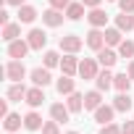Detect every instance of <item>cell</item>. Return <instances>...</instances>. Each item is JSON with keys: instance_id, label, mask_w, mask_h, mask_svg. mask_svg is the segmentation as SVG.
<instances>
[{"instance_id": "cell-4", "label": "cell", "mask_w": 134, "mask_h": 134, "mask_svg": "<svg viewBox=\"0 0 134 134\" xmlns=\"http://www.w3.org/2000/svg\"><path fill=\"white\" fill-rule=\"evenodd\" d=\"M32 47H29V42L26 40H13V42H8V58H16V60H21V58H26V53H29Z\"/></svg>"}, {"instance_id": "cell-21", "label": "cell", "mask_w": 134, "mask_h": 134, "mask_svg": "<svg viewBox=\"0 0 134 134\" xmlns=\"http://www.w3.org/2000/svg\"><path fill=\"white\" fill-rule=\"evenodd\" d=\"M121 42H124V32H121L118 26L105 29V45H108V47H118Z\"/></svg>"}, {"instance_id": "cell-7", "label": "cell", "mask_w": 134, "mask_h": 134, "mask_svg": "<svg viewBox=\"0 0 134 134\" xmlns=\"http://www.w3.org/2000/svg\"><path fill=\"white\" fill-rule=\"evenodd\" d=\"M121 55L116 53V50H110L108 45L103 47V50H97V63L103 66V69H113V66H116V60H118Z\"/></svg>"}, {"instance_id": "cell-12", "label": "cell", "mask_w": 134, "mask_h": 134, "mask_svg": "<svg viewBox=\"0 0 134 134\" xmlns=\"http://www.w3.org/2000/svg\"><path fill=\"white\" fill-rule=\"evenodd\" d=\"M63 19H66V13L63 11H55V8H47L45 13H42V24H47V26H60L63 24Z\"/></svg>"}, {"instance_id": "cell-35", "label": "cell", "mask_w": 134, "mask_h": 134, "mask_svg": "<svg viewBox=\"0 0 134 134\" xmlns=\"http://www.w3.org/2000/svg\"><path fill=\"white\" fill-rule=\"evenodd\" d=\"M121 134H134V121H124L121 124Z\"/></svg>"}, {"instance_id": "cell-31", "label": "cell", "mask_w": 134, "mask_h": 134, "mask_svg": "<svg viewBox=\"0 0 134 134\" xmlns=\"http://www.w3.org/2000/svg\"><path fill=\"white\" fill-rule=\"evenodd\" d=\"M42 134H60V129H58V121H55V118L45 121V126H42Z\"/></svg>"}, {"instance_id": "cell-24", "label": "cell", "mask_w": 134, "mask_h": 134, "mask_svg": "<svg viewBox=\"0 0 134 134\" xmlns=\"http://www.w3.org/2000/svg\"><path fill=\"white\" fill-rule=\"evenodd\" d=\"M66 105H69V110H71V113L84 110V95H82V92H71V95H69V100H66Z\"/></svg>"}, {"instance_id": "cell-22", "label": "cell", "mask_w": 134, "mask_h": 134, "mask_svg": "<svg viewBox=\"0 0 134 134\" xmlns=\"http://www.w3.org/2000/svg\"><path fill=\"white\" fill-rule=\"evenodd\" d=\"M84 8H87V5L82 3V0H79V3H74V0H71V5L66 8V19H69V21H79L82 16H87Z\"/></svg>"}, {"instance_id": "cell-28", "label": "cell", "mask_w": 134, "mask_h": 134, "mask_svg": "<svg viewBox=\"0 0 134 134\" xmlns=\"http://www.w3.org/2000/svg\"><path fill=\"white\" fill-rule=\"evenodd\" d=\"M113 87H116L118 92H129V87H131V76H129V74H116V76H113Z\"/></svg>"}, {"instance_id": "cell-2", "label": "cell", "mask_w": 134, "mask_h": 134, "mask_svg": "<svg viewBox=\"0 0 134 134\" xmlns=\"http://www.w3.org/2000/svg\"><path fill=\"white\" fill-rule=\"evenodd\" d=\"M3 71H5V76H8L11 82H21V79L26 76L24 63H21V60H16V58H11V60L5 63V69H3Z\"/></svg>"}, {"instance_id": "cell-25", "label": "cell", "mask_w": 134, "mask_h": 134, "mask_svg": "<svg viewBox=\"0 0 134 134\" xmlns=\"http://www.w3.org/2000/svg\"><path fill=\"white\" fill-rule=\"evenodd\" d=\"M116 26H118L121 32H131V29H134V13H124V11H121V13L116 16Z\"/></svg>"}, {"instance_id": "cell-26", "label": "cell", "mask_w": 134, "mask_h": 134, "mask_svg": "<svg viewBox=\"0 0 134 134\" xmlns=\"http://www.w3.org/2000/svg\"><path fill=\"white\" fill-rule=\"evenodd\" d=\"M21 124H24V118H21L19 113H8V116L3 118V126H5V131H19V129H21Z\"/></svg>"}, {"instance_id": "cell-19", "label": "cell", "mask_w": 134, "mask_h": 134, "mask_svg": "<svg viewBox=\"0 0 134 134\" xmlns=\"http://www.w3.org/2000/svg\"><path fill=\"white\" fill-rule=\"evenodd\" d=\"M113 116H116V108H113V105H100V108L95 110V121H97L100 126L110 124V121H113Z\"/></svg>"}, {"instance_id": "cell-3", "label": "cell", "mask_w": 134, "mask_h": 134, "mask_svg": "<svg viewBox=\"0 0 134 134\" xmlns=\"http://www.w3.org/2000/svg\"><path fill=\"white\" fill-rule=\"evenodd\" d=\"M84 42H87V47H92V50L97 53V50L105 47V32L97 29V26H92V29L87 32V40H84Z\"/></svg>"}, {"instance_id": "cell-6", "label": "cell", "mask_w": 134, "mask_h": 134, "mask_svg": "<svg viewBox=\"0 0 134 134\" xmlns=\"http://www.w3.org/2000/svg\"><path fill=\"white\" fill-rule=\"evenodd\" d=\"M100 71H97V58H84L79 60V76L82 79H95Z\"/></svg>"}, {"instance_id": "cell-41", "label": "cell", "mask_w": 134, "mask_h": 134, "mask_svg": "<svg viewBox=\"0 0 134 134\" xmlns=\"http://www.w3.org/2000/svg\"><path fill=\"white\" fill-rule=\"evenodd\" d=\"M105 3H118V0H105Z\"/></svg>"}, {"instance_id": "cell-15", "label": "cell", "mask_w": 134, "mask_h": 134, "mask_svg": "<svg viewBox=\"0 0 134 134\" xmlns=\"http://www.w3.org/2000/svg\"><path fill=\"white\" fill-rule=\"evenodd\" d=\"M55 90H58V95H66L69 97L71 92H76V84H74V76H69V74H63L58 82H55Z\"/></svg>"}, {"instance_id": "cell-33", "label": "cell", "mask_w": 134, "mask_h": 134, "mask_svg": "<svg viewBox=\"0 0 134 134\" xmlns=\"http://www.w3.org/2000/svg\"><path fill=\"white\" fill-rule=\"evenodd\" d=\"M100 134H121V126H118V124H113V121H110V124H105V126H103V129H100Z\"/></svg>"}, {"instance_id": "cell-13", "label": "cell", "mask_w": 134, "mask_h": 134, "mask_svg": "<svg viewBox=\"0 0 134 134\" xmlns=\"http://www.w3.org/2000/svg\"><path fill=\"white\" fill-rule=\"evenodd\" d=\"M87 21H90V26H97V29H103V26L108 24V13H105L103 8H90V13H87Z\"/></svg>"}, {"instance_id": "cell-30", "label": "cell", "mask_w": 134, "mask_h": 134, "mask_svg": "<svg viewBox=\"0 0 134 134\" xmlns=\"http://www.w3.org/2000/svg\"><path fill=\"white\" fill-rule=\"evenodd\" d=\"M118 55H121V58H134V42H131V40H124V42L118 45Z\"/></svg>"}, {"instance_id": "cell-17", "label": "cell", "mask_w": 134, "mask_h": 134, "mask_svg": "<svg viewBox=\"0 0 134 134\" xmlns=\"http://www.w3.org/2000/svg\"><path fill=\"white\" fill-rule=\"evenodd\" d=\"M26 87H24V82H13L11 87H8V92H5V97L11 100V103H19V100H24L26 97Z\"/></svg>"}, {"instance_id": "cell-16", "label": "cell", "mask_w": 134, "mask_h": 134, "mask_svg": "<svg viewBox=\"0 0 134 134\" xmlns=\"http://www.w3.org/2000/svg\"><path fill=\"white\" fill-rule=\"evenodd\" d=\"M29 76H32V84H34V87H47V84L53 82V76H50V69H34Z\"/></svg>"}, {"instance_id": "cell-39", "label": "cell", "mask_w": 134, "mask_h": 134, "mask_svg": "<svg viewBox=\"0 0 134 134\" xmlns=\"http://www.w3.org/2000/svg\"><path fill=\"white\" fill-rule=\"evenodd\" d=\"M126 74H129V76H131V82H134V58L129 60V69H126Z\"/></svg>"}, {"instance_id": "cell-36", "label": "cell", "mask_w": 134, "mask_h": 134, "mask_svg": "<svg viewBox=\"0 0 134 134\" xmlns=\"http://www.w3.org/2000/svg\"><path fill=\"white\" fill-rule=\"evenodd\" d=\"M8 103H11L8 97H5V100H0V116H3V118L8 116Z\"/></svg>"}, {"instance_id": "cell-5", "label": "cell", "mask_w": 134, "mask_h": 134, "mask_svg": "<svg viewBox=\"0 0 134 134\" xmlns=\"http://www.w3.org/2000/svg\"><path fill=\"white\" fill-rule=\"evenodd\" d=\"M60 71L69 74V76H76L79 74V58H76V53H66L60 58Z\"/></svg>"}, {"instance_id": "cell-27", "label": "cell", "mask_w": 134, "mask_h": 134, "mask_svg": "<svg viewBox=\"0 0 134 134\" xmlns=\"http://www.w3.org/2000/svg\"><path fill=\"white\" fill-rule=\"evenodd\" d=\"M19 37H21V24H5L3 26V40L5 42H13Z\"/></svg>"}, {"instance_id": "cell-9", "label": "cell", "mask_w": 134, "mask_h": 134, "mask_svg": "<svg viewBox=\"0 0 134 134\" xmlns=\"http://www.w3.org/2000/svg\"><path fill=\"white\" fill-rule=\"evenodd\" d=\"M50 118H55L58 124H69V118H71L69 105H63V103H53V105H50Z\"/></svg>"}, {"instance_id": "cell-29", "label": "cell", "mask_w": 134, "mask_h": 134, "mask_svg": "<svg viewBox=\"0 0 134 134\" xmlns=\"http://www.w3.org/2000/svg\"><path fill=\"white\" fill-rule=\"evenodd\" d=\"M42 60H45V69H55V66H60V55L55 50H47L42 55Z\"/></svg>"}, {"instance_id": "cell-1", "label": "cell", "mask_w": 134, "mask_h": 134, "mask_svg": "<svg viewBox=\"0 0 134 134\" xmlns=\"http://www.w3.org/2000/svg\"><path fill=\"white\" fill-rule=\"evenodd\" d=\"M58 45H60V50H63V53H79L87 42H84L79 34H66V37H60V42H58Z\"/></svg>"}, {"instance_id": "cell-34", "label": "cell", "mask_w": 134, "mask_h": 134, "mask_svg": "<svg viewBox=\"0 0 134 134\" xmlns=\"http://www.w3.org/2000/svg\"><path fill=\"white\" fill-rule=\"evenodd\" d=\"M118 8L124 13H134V0H118Z\"/></svg>"}, {"instance_id": "cell-23", "label": "cell", "mask_w": 134, "mask_h": 134, "mask_svg": "<svg viewBox=\"0 0 134 134\" xmlns=\"http://www.w3.org/2000/svg\"><path fill=\"white\" fill-rule=\"evenodd\" d=\"M37 8L34 5H19V24H32L37 19Z\"/></svg>"}, {"instance_id": "cell-18", "label": "cell", "mask_w": 134, "mask_h": 134, "mask_svg": "<svg viewBox=\"0 0 134 134\" xmlns=\"http://www.w3.org/2000/svg\"><path fill=\"white\" fill-rule=\"evenodd\" d=\"M113 108H116L118 113H129V110L134 108V100L129 97V92H118L116 100H113Z\"/></svg>"}, {"instance_id": "cell-20", "label": "cell", "mask_w": 134, "mask_h": 134, "mask_svg": "<svg viewBox=\"0 0 134 134\" xmlns=\"http://www.w3.org/2000/svg\"><path fill=\"white\" fill-rule=\"evenodd\" d=\"M113 76H116V74H110V69H103V71L95 76V84H97V90H100V92L110 90V87H113Z\"/></svg>"}, {"instance_id": "cell-42", "label": "cell", "mask_w": 134, "mask_h": 134, "mask_svg": "<svg viewBox=\"0 0 134 134\" xmlns=\"http://www.w3.org/2000/svg\"><path fill=\"white\" fill-rule=\"evenodd\" d=\"M66 134H79V131H66Z\"/></svg>"}, {"instance_id": "cell-8", "label": "cell", "mask_w": 134, "mask_h": 134, "mask_svg": "<svg viewBox=\"0 0 134 134\" xmlns=\"http://www.w3.org/2000/svg\"><path fill=\"white\" fill-rule=\"evenodd\" d=\"M45 100H47V97H45V87H32V90L26 92V97H24V103H26L29 108H34V110H37Z\"/></svg>"}, {"instance_id": "cell-32", "label": "cell", "mask_w": 134, "mask_h": 134, "mask_svg": "<svg viewBox=\"0 0 134 134\" xmlns=\"http://www.w3.org/2000/svg\"><path fill=\"white\" fill-rule=\"evenodd\" d=\"M71 5V0H50V8H55V11H63L66 13V8Z\"/></svg>"}, {"instance_id": "cell-40", "label": "cell", "mask_w": 134, "mask_h": 134, "mask_svg": "<svg viewBox=\"0 0 134 134\" xmlns=\"http://www.w3.org/2000/svg\"><path fill=\"white\" fill-rule=\"evenodd\" d=\"M8 5H26V0H5Z\"/></svg>"}, {"instance_id": "cell-38", "label": "cell", "mask_w": 134, "mask_h": 134, "mask_svg": "<svg viewBox=\"0 0 134 134\" xmlns=\"http://www.w3.org/2000/svg\"><path fill=\"white\" fill-rule=\"evenodd\" d=\"M0 24H3V26H5V24H11V16H8V11H0Z\"/></svg>"}, {"instance_id": "cell-37", "label": "cell", "mask_w": 134, "mask_h": 134, "mask_svg": "<svg viewBox=\"0 0 134 134\" xmlns=\"http://www.w3.org/2000/svg\"><path fill=\"white\" fill-rule=\"evenodd\" d=\"M82 3H84L87 8H100V3H103V0H82Z\"/></svg>"}, {"instance_id": "cell-14", "label": "cell", "mask_w": 134, "mask_h": 134, "mask_svg": "<svg viewBox=\"0 0 134 134\" xmlns=\"http://www.w3.org/2000/svg\"><path fill=\"white\" fill-rule=\"evenodd\" d=\"M103 105V92L100 90H92V92H84V110H97Z\"/></svg>"}, {"instance_id": "cell-10", "label": "cell", "mask_w": 134, "mask_h": 134, "mask_svg": "<svg viewBox=\"0 0 134 134\" xmlns=\"http://www.w3.org/2000/svg\"><path fill=\"white\" fill-rule=\"evenodd\" d=\"M26 42H29L32 50H42V47L47 45V34H45L42 29H32V32L26 34Z\"/></svg>"}, {"instance_id": "cell-11", "label": "cell", "mask_w": 134, "mask_h": 134, "mask_svg": "<svg viewBox=\"0 0 134 134\" xmlns=\"http://www.w3.org/2000/svg\"><path fill=\"white\" fill-rule=\"evenodd\" d=\"M42 126H45V121H42V116L32 108L26 116H24V129H29V131H42Z\"/></svg>"}, {"instance_id": "cell-43", "label": "cell", "mask_w": 134, "mask_h": 134, "mask_svg": "<svg viewBox=\"0 0 134 134\" xmlns=\"http://www.w3.org/2000/svg\"><path fill=\"white\" fill-rule=\"evenodd\" d=\"M5 134H13V131H5Z\"/></svg>"}]
</instances>
